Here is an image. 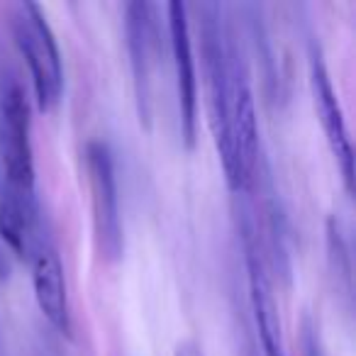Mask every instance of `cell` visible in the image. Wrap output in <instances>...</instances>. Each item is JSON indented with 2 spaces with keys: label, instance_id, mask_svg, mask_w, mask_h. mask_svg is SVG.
Returning <instances> with one entry per match:
<instances>
[{
  "label": "cell",
  "instance_id": "obj_1",
  "mask_svg": "<svg viewBox=\"0 0 356 356\" xmlns=\"http://www.w3.org/2000/svg\"><path fill=\"white\" fill-rule=\"evenodd\" d=\"M200 64H203L205 95H208L210 129L215 147L222 159L225 178L232 193H244V178L234 152L232 129H229V61H227V20L225 8L218 3H200Z\"/></svg>",
  "mask_w": 356,
  "mask_h": 356
},
{
  "label": "cell",
  "instance_id": "obj_2",
  "mask_svg": "<svg viewBox=\"0 0 356 356\" xmlns=\"http://www.w3.org/2000/svg\"><path fill=\"white\" fill-rule=\"evenodd\" d=\"M13 35H15L17 49L30 66L37 108L42 113H51L59 105L64 71H61V54L54 32L37 3L25 0L13 8Z\"/></svg>",
  "mask_w": 356,
  "mask_h": 356
},
{
  "label": "cell",
  "instance_id": "obj_3",
  "mask_svg": "<svg viewBox=\"0 0 356 356\" xmlns=\"http://www.w3.org/2000/svg\"><path fill=\"white\" fill-rule=\"evenodd\" d=\"M30 134V103L17 79L10 76L0 86V176L17 195L37 200Z\"/></svg>",
  "mask_w": 356,
  "mask_h": 356
},
{
  "label": "cell",
  "instance_id": "obj_4",
  "mask_svg": "<svg viewBox=\"0 0 356 356\" xmlns=\"http://www.w3.org/2000/svg\"><path fill=\"white\" fill-rule=\"evenodd\" d=\"M86 171H88L90 208H93V229L103 259L120 261L124 252L122 215H120L118 176L115 159L105 142L86 144Z\"/></svg>",
  "mask_w": 356,
  "mask_h": 356
},
{
  "label": "cell",
  "instance_id": "obj_5",
  "mask_svg": "<svg viewBox=\"0 0 356 356\" xmlns=\"http://www.w3.org/2000/svg\"><path fill=\"white\" fill-rule=\"evenodd\" d=\"M239 232H242L244 264H247V283H249V302H252L254 322L261 341V356H286L283 346V327L278 317V307L273 300V286L266 271V257L261 254L257 220L252 210L242 208L239 218Z\"/></svg>",
  "mask_w": 356,
  "mask_h": 356
},
{
  "label": "cell",
  "instance_id": "obj_6",
  "mask_svg": "<svg viewBox=\"0 0 356 356\" xmlns=\"http://www.w3.org/2000/svg\"><path fill=\"white\" fill-rule=\"evenodd\" d=\"M124 37H127L129 69H132L137 115L144 129L152 127V71L159 49L156 6L134 0L124 6Z\"/></svg>",
  "mask_w": 356,
  "mask_h": 356
},
{
  "label": "cell",
  "instance_id": "obj_7",
  "mask_svg": "<svg viewBox=\"0 0 356 356\" xmlns=\"http://www.w3.org/2000/svg\"><path fill=\"white\" fill-rule=\"evenodd\" d=\"M168 42H171L173 69H176V93H178V113H181V137L186 149L195 147V132H198V79H195V59L193 42H191L188 25V6L184 3H168Z\"/></svg>",
  "mask_w": 356,
  "mask_h": 356
},
{
  "label": "cell",
  "instance_id": "obj_8",
  "mask_svg": "<svg viewBox=\"0 0 356 356\" xmlns=\"http://www.w3.org/2000/svg\"><path fill=\"white\" fill-rule=\"evenodd\" d=\"M310 86L312 98H315L317 120H320L322 132H325L327 144L332 149V156L337 159V166L341 171L346 191L351 193V186H354V152H351L349 129H346V120L344 113H341L339 98H337L330 71H327L322 51L317 44L310 47Z\"/></svg>",
  "mask_w": 356,
  "mask_h": 356
},
{
  "label": "cell",
  "instance_id": "obj_9",
  "mask_svg": "<svg viewBox=\"0 0 356 356\" xmlns=\"http://www.w3.org/2000/svg\"><path fill=\"white\" fill-rule=\"evenodd\" d=\"M27 261L32 264V286H35V298L40 310L49 320L54 330L61 334H71V310H69V293H66L64 266L56 254V247L47 232L35 237Z\"/></svg>",
  "mask_w": 356,
  "mask_h": 356
},
{
  "label": "cell",
  "instance_id": "obj_10",
  "mask_svg": "<svg viewBox=\"0 0 356 356\" xmlns=\"http://www.w3.org/2000/svg\"><path fill=\"white\" fill-rule=\"evenodd\" d=\"M327 252H330V266L337 281H341V286L346 291H351V254L346 247V237L341 222L332 215L327 220Z\"/></svg>",
  "mask_w": 356,
  "mask_h": 356
},
{
  "label": "cell",
  "instance_id": "obj_11",
  "mask_svg": "<svg viewBox=\"0 0 356 356\" xmlns=\"http://www.w3.org/2000/svg\"><path fill=\"white\" fill-rule=\"evenodd\" d=\"M300 356H325L320 332H317L315 322L310 320V315H305L300 322Z\"/></svg>",
  "mask_w": 356,
  "mask_h": 356
},
{
  "label": "cell",
  "instance_id": "obj_12",
  "mask_svg": "<svg viewBox=\"0 0 356 356\" xmlns=\"http://www.w3.org/2000/svg\"><path fill=\"white\" fill-rule=\"evenodd\" d=\"M173 356H205V354L195 341H181L176 346V351H173Z\"/></svg>",
  "mask_w": 356,
  "mask_h": 356
},
{
  "label": "cell",
  "instance_id": "obj_13",
  "mask_svg": "<svg viewBox=\"0 0 356 356\" xmlns=\"http://www.w3.org/2000/svg\"><path fill=\"white\" fill-rule=\"evenodd\" d=\"M10 276V257H8L6 244L0 242V281H6Z\"/></svg>",
  "mask_w": 356,
  "mask_h": 356
},
{
  "label": "cell",
  "instance_id": "obj_14",
  "mask_svg": "<svg viewBox=\"0 0 356 356\" xmlns=\"http://www.w3.org/2000/svg\"><path fill=\"white\" fill-rule=\"evenodd\" d=\"M244 356H259V349L252 344V341H249V346H247V354H244Z\"/></svg>",
  "mask_w": 356,
  "mask_h": 356
}]
</instances>
